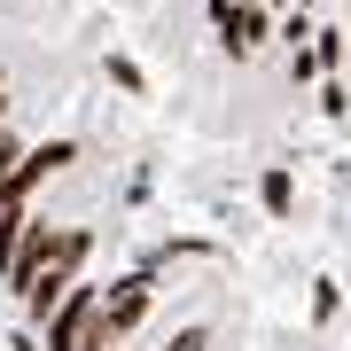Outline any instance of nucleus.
Segmentation results:
<instances>
[{
    "instance_id": "1",
    "label": "nucleus",
    "mask_w": 351,
    "mask_h": 351,
    "mask_svg": "<svg viewBox=\"0 0 351 351\" xmlns=\"http://www.w3.org/2000/svg\"><path fill=\"white\" fill-rule=\"evenodd\" d=\"M258 203H265V219H289V203H297V180H289L281 164H265V172H258Z\"/></svg>"
}]
</instances>
